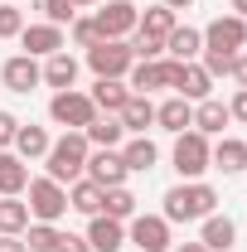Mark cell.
Masks as SVG:
<instances>
[{"label":"cell","instance_id":"f1b7e54d","mask_svg":"<svg viewBox=\"0 0 247 252\" xmlns=\"http://www.w3.org/2000/svg\"><path fill=\"white\" fill-rule=\"evenodd\" d=\"M102 194H107V189L93 185V180L83 175V180H73V185H68V209H78V214H88V219H93V214H102Z\"/></svg>","mask_w":247,"mask_h":252},{"label":"cell","instance_id":"277c9868","mask_svg":"<svg viewBox=\"0 0 247 252\" xmlns=\"http://www.w3.org/2000/svg\"><path fill=\"white\" fill-rule=\"evenodd\" d=\"M30 199V219L34 223H59L63 214H68V185H59V180H49V175H39V180H30V189H25Z\"/></svg>","mask_w":247,"mask_h":252},{"label":"cell","instance_id":"b9f144b4","mask_svg":"<svg viewBox=\"0 0 247 252\" xmlns=\"http://www.w3.org/2000/svg\"><path fill=\"white\" fill-rule=\"evenodd\" d=\"M0 252H30V248H25V238H10V233H0Z\"/></svg>","mask_w":247,"mask_h":252},{"label":"cell","instance_id":"7bdbcfd3","mask_svg":"<svg viewBox=\"0 0 247 252\" xmlns=\"http://www.w3.org/2000/svg\"><path fill=\"white\" fill-rule=\"evenodd\" d=\"M170 252H209L204 243H180V248H170Z\"/></svg>","mask_w":247,"mask_h":252},{"label":"cell","instance_id":"d6a6232c","mask_svg":"<svg viewBox=\"0 0 247 252\" xmlns=\"http://www.w3.org/2000/svg\"><path fill=\"white\" fill-rule=\"evenodd\" d=\"M233 59H238V54H228V49H204V54H199V63H204L209 78H233Z\"/></svg>","mask_w":247,"mask_h":252},{"label":"cell","instance_id":"e0dca14e","mask_svg":"<svg viewBox=\"0 0 247 252\" xmlns=\"http://www.w3.org/2000/svg\"><path fill=\"white\" fill-rule=\"evenodd\" d=\"M155 126H160V131H170V136L194 131V102H185V97H165V102L155 107Z\"/></svg>","mask_w":247,"mask_h":252},{"label":"cell","instance_id":"cb8c5ba5","mask_svg":"<svg viewBox=\"0 0 247 252\" xmlns=\"http://www.w3.org/2000/svg\"><path fill=\"white\" fill-rule=\"evenodd\" d=\"M228 122H233V117H228V102H218V97L194 102V131H199V136H223Z\"/></svg>","mask_w":247,"mask_h":252},{"label":"cell","instance_id":"83f0119b","mask_svg":"<svg viewBox=\"0 0 247 252\" xmlns=\"http://www.w3.org/2000/svg\"><path fill=\"white\" fill-rule=\"evenodd\" d=\"M30 189V165L15 151H0V194H25Z\"/></svg>","mask_w":247,"mask_h":252},{"label":"cell","instance_id":"ac0fdd59","mask_svg":"<svg viewBox=\"0 0 247 252\" xmlns=\"http://www.w3.org/2000/svg\"><path fill=\"white\" fill-rule=\"evenodd\" d=\"M49 146H54V136H49L44 126L20 122V131H15V146H10V151H15V156L30 165V160H44V156H49Z\"/></svg>","mask_w":247,"mask_h":252},{"label":"cell","instance_id":"4fadbf2b","mask_svg":"<svg viewBox=\"0 0 247 252\" xmlns=\"http://www.w3.org/2000/svg\"><path fill=\"white\" fill-rule=\"evenodd\" d=\"M93 185H102V189H117V185H126V160H122V151H88V170H83Z\"/></svg>","mask_w":247,"mask_h":252},{"label":"cell","instance_id":"7402d4cb","mask_svg":"<svg viewBox=\"0 0 247 252\" xmlns=\"http://www.w3.org/2000/svg\"><path fill=\"white\" fill-rule=\"evenodd\" d=\"M199 243L209 252H228L233 243H238V223L228 219V214H209V219L199 223Z\"/></svg>","mask_w":247,"mask_h":252},{"label":"cell","instance_id":"74e56055","mask_svg":"<svg viewBox=\"0 0 247 252\" xmlns=\"http://www.w3.org/2000/svg\"><path fill=\"white\" fill-rule=\"evenodd\" d=\"M15 131H20V117L15 112H0V151L15 146Z\"/></svg>","mask_w":247,"mask_h":252},{"label":"cell","instance_id":"f6af8a7d","mask_svg":"<svg viewBox=\"0 0 247 252\" xmlns=\"http://www.w3.org/2000/svg\"><path fill=\"white\" fill-rule=\"evenodd\" d=\"M233 15H243V20H247V0H233Z\"/></svg>","mask_w":247,"mask_h":252},{"label":"cell","instance_id":"1f68e13d","mask_svg":"<svg viewBox=\"0 0 247 252\" xmlns=\"http://www.w3.org/2000/svg\"><path fill=\"white\" fill-rule=\"evenodd\" d=\"M20 238H25L30 252H54V248H59V223H30Z\"/></svg>","mask_w":247,"mask_h":252},{"label":"cell","instance_id":"60d3db41","mask_svg":"<svg viewBox=\"0 0 247 252\" xmlns=\"http://www.w3.org/2000/svg\"><path fill=\"white\" fill-rule=\"evenodd\" d=\"M233 83H238V88H247V54H238V59H233Z\"/></svg>","mask_w":247,"mask_h":252},{"label":"cell","instance_id":"836d02e7","mask_svg":"<svg viewBox=\"0 0 247 252\" xmlns=\"http://www.w3.org/2000/svg\"><path fill=\"white\" fill-rule=\"evenodd\" d=\"M131 54H136V63H151V59H165V39H155V34H131Z\"/></svg>","mask_w":247,"mask_h":252},{"label":"cell","instance_id":"ffe728a7","mask_svg":"<svg viewBox=\"0 0 247 252\" xmlns=\"http://www.w3.org/2000/svg\"><path fill=\"white\" fill-rule=\"evenodd\" d=\"M83 136H88V146H93V151H117V146L126 141V126L117 122V117H107V112H97L93 122L83 126Z\"/></svg>","mask_w":247,"mask_h":252},{"label":"cell","instance_id":"7c38bea8","mask_svg":"<svg viewBox=\"0 0 247 252\" xmlns=\"http://www.w3.org/2000/svg\"><path fill=\"white\" fill-rule=\"evenodd\" d=\"M170 93L185 97V102H204V97H214V78L204 73V63H180L175 68V78H170Z\"/></svg>","mask_w":247,"mask_h":252},{"label":"cell","instance_id":"30bf717a","mask_svg":"<svg viewBox=\"0 0 247 252\" xmlns=\"http://www.w3.org/2000/svg\"><path fill=\"white\" fill-rule=\"evenodd\" d=\"M0 83L10 88V93H34L39 83H44V63L39 59H30V54H15V59H5L0 63Z\"/></svg>","mask_w":247,"mask_h":252},{"label":"cell","instance_id":"8d00e7d4","mask_svg":"<svg viewBox=\"0 0 247 252\" xmlns=\"http://www.w3.org/2000/svg\"><path fill=\"white\" fill-rule=\"evenodd\" d=\"M39 10H44V25H73V15H78V10H73V0H39Z\"/></svg>","mask_w":247,"mask_h":252},{"label":"cell","instance_id":"4dcf8cb0","mask_svg":"<svg viewBox=\"0 0 247 252\" xmlns=\"http://www.w3.org/2000/svg\"><path fill=\"white\" fill-rule=\"evenodd\" d=\"M175 25H180V20H175V10H170V5H151V10H141V25H136V30H141V34H155V39H165Z\"/></svg>","mask_w":247,"mask_h":252},{"label":"cell","instance_id":"5b68a950","mask_svg":"<svg viewBox=\"0 0 247 252\" xmlns=\"http://www.w3.org/2000/svg\"><path fill=\"white\" fill-rule=\"evenodd\" d=\"M88 68H93V78H126L136 68L131 39H97L88 49Z\"/></svg>","mask_w":247,"mask_h":252},{"label":"cell","instance_id":"d4e9b609","mask_svg":"<svg viewBox=\"0 0 247 252\" xmlns=\"http://www.w3.org/2000/svg\"><path fill=\"white\" fill-rule=\"evenodd\" d=\"M117 151H122V160H126L131 175H146V170H155V160H160V151H155L151 136H131V141L117 146Z\"/></svg>","mask_w":247,"mask_h":252},{"label":"cell","instance_id":"6da1fadb","mask_svg":"<svg viewBox=\"0 0 247 252\" xmlns=\"http://www.w3.org/2000/svg\"><path fill=\"white\" fill-rule=\"evenodd\" d=\"M165 223H204L218 214V189L204 180H180L175 189H165Z\"/></svg>","mask_w":247,"mask_h":252},{"label":"cell","instance_id":"9a60e30c","mask_svg":"<svg viewBox=\"0 0 247 252\" xmlns=\"http://www.w3.org/2000/svg\"><path fill=\"white\" fill-rule=\"evenodd\" d=\"M88 248L93 252H122L126 248V223L107 219V214H93L88 219Z\"/></svg>","mask_w":247,"mask_h":252},{"label":"cell","instance_id":"8992f818","mask_svg":"<svg viewBox=\"0 0 247 252\" xmlns=\"http://www.w3.org/2000/svg\"><path fill=\"white\" fill-rule=\"evenodd\" d=\"M49 117H54V126H63V131H83V126L97 117L93 97L78 93V88H68V93H54L49 97Z\"/></svg>","mask_w":247,"mask_h":252},{"label":"cell","instance_id":"d6986e66","mask_svg":"<svg viewBox=\"0 0 247 252\" xmlns=\"http://www.w3.org/2000/svg\"><path fill=\"white\" fill-rule=\"evenodd\" d=\"M44 88H54V93H68V88H78V59L59 49V54H49L44 59Z\"/></svg>","mask_w":247,"mask_h":252},{"label":"cell","instance_id":"d590c367","mask_svg":"<svg viewBox=\"0 0 247 252\" xmlns=\"http://www.w3.org/2000/svg\"><path fill=\"white\" fill-rule=\"evenodd\" d=\"M20 30H25V10L15 0H0V39H20Z\"/></svg>","mask_w":247,"mask_h":252},{"label":"cell","instance_id":"484cf974","mask_svg":"<svg viewBox=\"0 0 247 252\" xmlns=\"http://www.w3.org/2000/svg\"><path fill=\"white\" fill-rule=\"evenodd\" d=\"M214 170H223V175H243V170H247V141H238V136H218V141H214Z\"/></svg>","mask_w":247,"mask_h":252},{"label":"cell","instance_id":"4316f807","mask_svg":"<svg viewBox=\"0 0 247 252\" xmlns=\"http://www.w3.org/2000/svg\"><path fill=\"white\" fill-rule=\"evenodd\" d=\"M30 223H34V219H30V204H25L20 194H0V233L20 238Z\"/></svg>","mask_w":247,"mask_h":252},{"label":"cell","instance_id":"7a4b0ae2","mask_svg":"<svg viewBox=\"0 0 247 252\" xmlns=\"http://www.w3.org/2000/svg\"><path fill=\"white\" fill-rule=\"evenodd\" d=\"M88 136L83 131H63L59 141L49 146V156H44V170H49V180H59V185H73V180H83V170H88Z\"/></svg>","mask_w":247,"mask_h":252},{"label":"cell","instance_id":"e575fe53","mask_svg":"<svg viewBox=\"0 0 247 252\" xmlns=\"http://www.w3.org/2000/svg\"><path fill=\"white\" fill-rule=\"evenodd\" d=\"M68 39H73V49H93L97 39V25H93V15H73V25H68Z\"/></svg>","mask_w":247,"mask_h":252},{"label":"cell","instance_id":"ee69618b","mask_svg":"<svg viewBox=\"0 0 247 252\" xmlns=\"http://www.w3.org/2000/svg\"><path fill=\"white\" fill-rule=\"evenodd\" d=\"M160 5H170V10L180 15V10H189V5H194V0H160Z\"/></svg>","mask_w":247,"mask_h":252},{"label":"cell","instance_id":"44dd1931","mask_svg":"<svg viewBox=\"0 0 247 252\" xmlns=\"http://www.w3.org/2000/svg\"><path fill=\"white\" fill-rule=\"evenodd\" d=\"M117 122L126 126V136H146V131L155 126V102H151V97H141V93H131V97H126V107L117 112Z\"/></svg>","mask_w":247,"mask_h":252},{"label":"cell","instance_id":"5bb4252c","mask_svg":"<svg viewBox=\"0 0 247 252\" xmlns=\"http://www.w3.org/2000/svg\"><path fill=\"white\" fill-rule=\"evenodd\" d=\"M20 44H25L30 59H49V54L68 49V34H63L59 25H25V30H20Z\"/></svg>","mask_w":247,"mask_h":252},{"label":"cell","instance_id":"bcb514c9","mask_svg":"<svg viewBox=\"0 0 247 252\" xmlns=\"http://www.w3.org/2000/svg\"><path fill=\"white\" fill-rule=\"evenodd\" d=\"M88 5H102V0H73V10H88Z\"/></svg>","mask_w":247,"mask_h":252},{"label":"cell","instance_id":"52a82bcc","mask_svg":"<svg viewBox=\"0 0 247 252\" xmlns=\"http://www.w3.org/2000/svg\"><path fill=\"white\" fill-rule=\"evenodd\" d=\"M93 25L102 39H131L136 25H141V10H136V0H102V10L93 15Z\"/></svg>","mask_w":247,"mask_h":252},{"label":"cell","instance_id":"f35d334b","mask_svg":"<svg viewBox=\"0 0 247 252\" xmlns=\"http://www.w3.org/2000/svg\"><path fill=\"white\" fill-rule=\"evenodd\" d=\"M228 117H233V122H243V126H247V88H238V93L228 97Z\"/></svg>","mask_w":247,"mask_h":252},{"label":"cell","instance_id":"603a6c76","mask_svg":"<svg viewBox=\"0 0 247 252\" xmlns=\"http://www.w3.org/2000/svg\"><path fill=\"white\" fill-rule=\"evenodd\" d=\"M88 97H93V107H97V112L117 117V112L126 107V97H131V88H126V78H97Z\"/></svg>","mask_w":247,"mask_h":252},{"label":"cell","instance_id":"8fae6325","mask_svg":"<svg viewBox=\"0 0 247 252\" xmlns=\"http://www.w3.org/2000/svg\"><path fill=\"white\" fill-rule=\"evenodd\" d=\"M175 68H180L175 59H151V63H136V68L126 73V88H131V93H141V97H151L155 88H170Z\"/></svg>","mask_w":247,"mask_h":252},{"label":"cell","instance_id":"ab89813d","mask_svg":"<svg viewBox=\"0 0 247 252\" xmlns=\"http://www.w3.org/2000/svg\"><path fill=\"white\" fill-rule=\"evenodd\" d=\"M54 252H93V248H88V238H78V233H63V228H59V248H54Z\"/></svg>","mask_w":247,"mask_h":252},{"label":"cell","instance_id":"2e32d148","mask_svg":"<svg viewBox=\"0 0 247 252\" xmlns=\"http://www.w3.org/2000/svg\"><path fill=\"white\" fill-rule=\"evenodd\" d=\"M199 54H204V30L175 25V30L165 34V59H175V63H194Z\"/></svg>","mask_w":247,"mask_h":252},{"label":"cell","instance_id":"f546056e","mask_svg":"<svg viewBox=\"0 0 247 252\" xmlns=\"http://www.w3.org/2000/svg\"><path fill=\"white\" fill-rule=\"evenodd\" d=\"M136 204H141V199H136L126 185H117V189H107V194H102V214H107V219H117V223H131V219H136Z\"/></svg>","mask_w":247,"mask_h":252},{"label":"cell","instance_id":"ba28073f","mask_svg":"<svg viewBox=\"0 0 247 252\" xmlns=\"http://www.w3.org/2000/svg\"><path fill=\"white\" fill-rule=\"evenodd\" d=\"M126 243H136L141 252H170L175 248L165 214H136V219L126 223Z\"/></svg>","mask_w":247,"mask_h":252},{"label":"cell","instance_id":"3957f363","mask_svg":"<svg viewBox=\"0 0 247 252\" xmlns=\"http://www.w3.org/2000/svg\"><path fill=\"white\" fill-rule=\"evenodd\" d=\"M170 165H175L180 180H204V170H214V141L199 136V131H180L175 151H170Z\"/></svg>","mask_w":247,"mask_h":252},{"label":"cell","instance_id":"9c48e42d","mask_svg":"<svg viewBox=\"0 0 247 252\" xmlns=\"http://www.w3.org/2000/svg\"><path fill=\"white\" fill-rule=\"evenodd\" d=\"M204 49H228V54H243L247 49V20L243 15H218L214 25L204 30Z\"/></svg>","mask_w":247,"mask_h":252}]
</instances>
